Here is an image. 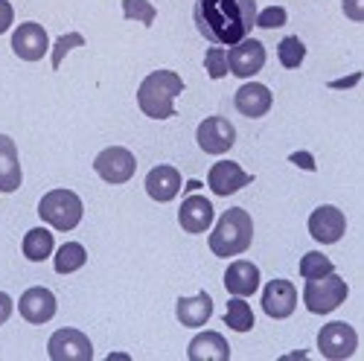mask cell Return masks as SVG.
<instances>
[{
	"mask_svg": "<svg viewBox=\"0 0 364 361\" xmlns=\"http://www.w3.org/2000/svg\"><path fill=\"white\" fill-rule=\"evenodd\" d=\"M198 33L219 47H233L257 26V0H196Z\"/></svg>",
	"mask_w": 364,
	"mask_h": 361,
	"instance_id": "cell-1",
	"label": "cell"
},
{
	"mask_svg": "<svg viewBox=\"0 0 364 361\" xmlns=\"http://www.w3.org/2000/svg\"><path fill=\"white\" fill-rule=\"evenodd\" d=\"M254 242V219L248 216V210L242 207H230L219 216L213 233H210L207 245L216 257L230 259L236 254H245Z\"/></svg>",
	"mask_w": 364,
	"mask_h": 361,
	"instance_id": "cell-2",
	"label": "cell"
},
{
	"mask_svg": "<svg viewBox=\"0 0 364 361\" xmlns=\"http://www.w3.org/2000/svg\"><path fill=\"white\" fill-rule=\"evenodd\" d=\"M184 94V79L175 70L149 73L137 87V105L149 119H169L175 117V97Z\"/></svg>",
	"mask_w": 364,
	"mask_h": 361,
	"instance_id": "cell-3",
	"label": "cell"
},
{
	"mask_svg": "<svg viewBox=\"0 0 364 361\" xmlns=\"http://www.w3.org/2000/svg\"><path fill=\"white\" fill-rule=\"evenodd\" d=\"M82 198L73 190H50L44 193V198L38 201V216L41 222H47L55 230H73L82 222Z\"/></svg>",
	"mask_w": 364,
	"mask_h": 361,
	"instance_id": "cell-4",
	"label": "cell"
},
{
	"mask_svg": "<svg viewBox=\"0 0 364 361\" xmlns=\"http://www.w3.org/2000/svg\"><path fill=\"white\" fill-rule=\"evenodd\" d=\"M347 294H350L347 280L332 271L326 277L306 280V286H303V306H306L312 315H329L344 303Z\"/></svg>",
	"mask_w": 364,
	"mask_h": 361,
	"instance_id": "cell-5",
	"label": "cell"
},
{
	"mask_svg": "<svg viewBox=\"0 0 364 361\" xmlns=\"http://www.w3.org/2000/svg\"><path fill=\"white\" fill-rule=\"evenodd\" d=\"M318 350L329 361H344L358 350V335L355 329L344 320H329L318 333Z\"/></svg>",
	"mask_w": 364,
	"mask_h": 361,
	"instance_id": "cell-6",
	"label": "cell"
},
{
	"mask_svg": "<svg viewBox=\"0 0 364 361\" xmlns=\"http://www.w3.org/2000/svg\"><path fill=\"white\" fill-rule=\"evenodd\" d=\"M47 355L53 361H90L94 358V344L82 329H55L47 341Z\"/></svg>",
	"mask_w": 364,
	"mask_h": 361,
	"instance_id": "cell-7",
	"label": "cell"
},
{
	"mask_svg": "<svg viewBox=\"0 0 364 361\" xmlns=\"http://www.w3.org/2000/svg\"><path fill=\"white\" fill-rule=\"evenodd\" d=\"M94 169L102 180H108V184H126V180H132V175L137 172V158L126 146H108L97 155Z\"/></svg>",
	"mask_w": 364,
	"mask_h": 361,
	"instance_id": "cell-8",
	"label": "cell"
},
{
	"mask_svg": "<svg viewBox=\"0 0 364 361\" xmlns=\"http://www.w3.org/2000/svg\"><path fill=\"white\" fill-rule=\"evenodd\" d=\"M198 149L207 155H225L230 152V146L236 143V126L225 117H207L196 131Z\"/></svg>",
	"mask_w": 364,
	"mask_h": 361,
	"instance_id": "cell-9",
	"label": "cell"
},
{
	"mask_svg": "<svg viewBox=\"0 0 364 361\" xmlns=\"http://www.w3.org/2000/svg\"><path fill=\"white\" fill-rule=\"evenodd\" d=\"M347 230V219L338 207H332V204H321L312 210V216H309V236L315 239V242L321 245H336L341 242V236Z\"/></svg>",
	"mask_w": 364,
	"mask_h": 361,
	"instance_id": "cell-10",
	"label": "cell"
},
{
	"mask_svg": "<svg viewBox=\"0 0 364 361\" xmlns=\"http://www.w3.org/2000/svg\"><path fill=\"white\" fill-rule=\"evenodd\" d=\"M228 68L239 79H251L265 68V47L257 38H245L230 47L228 53Z\"/></svg>",
	"mask_w": 364,
	"mask_h": 361,
	"instance_id": "cell-11",
	"label": "cell"
},
{
	"mask_svg": "<svg viewBox=\"0 0 364 361\" xmlns=\"http://www.w3.org/2000/svg\"><path fill=\"white\" fill-rule=\"evenodd\" d=\"M47 47H50V36H47V29L36 21L21 23L12 33V53L18 58H23V62H38V58H44Z\"/></svg>",
	"mask_w": 364,
	"mask_h": 361,
	"instance_id": "cell-12",
	"label": "cell"
},
{
	"mask_svg": "<svg viewBox=\"0 0 364 361\" xmlns=\"http://www.w3.org/2000/svg\"><path fill=\"white\" fill-rule=\"evenodd\" d=\"M251 180H254V175H248L236 161H219L207 172V184L213 195H233L242 187H248Z\"/></svg>",
	"mask_w": 364,
	"mask_h": 361,
	"instance_id": "cell-13",
	"label": "cell"
},
{
	"mask_svg": "<svg viewBox=\"0 0 364 361\" xmlns=\"http://www.w3.org/2000/svg\"><path fill=\"white\" fill-rule=\"evenodd\" d=\"M297 306V289L291 280H271L262 289V312L274 320H283L289 315H294Z\"/></svg>",
	"mask_w": 364,
	"mask_h": 361,
	"instance_id": "cell-14",
	"label": "cell"
},
{
	"mask_svg": "<svg viewBox=\"0 0 364 361\" xmlns=\"http://www.w3.org/2000/svg\"><path fill=\"white\" fill-rule=\"evenodd\" d=\"M18 309H21V318L26 323H47L55 318V294L44 286H33V289H26L18 300Z\"/></svg>",
	"mask_w": 364,
	"mask_h": 361,
	"instance_id": "cell-15",
	"label": "cell"
},
{
	"mask_svg": "<svg viewBox=\"0 0 364 361\" xmlns=\"http://www.w3.org/2000/svg\"><path fill=\"white\" fill-rule=\"evenodd\" d=\"M213 222H216L213 201L207 195H190V198H184V204L178 210V225L187 233H204Z\"/></svg>",
	"mask_w": 364,
	"mask_h": 361,
	"instance_id": "cell-16",
	"label": "cell"
},
{
	"mask_svg": "<svg viewBox=\"0 0 364 361\" xmlns=\"http://www.w3.org/2000/svg\"><path fill=\"white\" fill-rule=\"evenodd\" d=\"M233 105L242 117H248V119H259L271 111V105H274V97H271V90L259 82H248V85H242L236 90V97H233Z\"/></svg>",
	"mask_w": 364,
	"mask_h": 361,
	"instance_id": "cell-17",
	"label": "cell"
},
{
	"mask_svg": "<svg viewBox=\"0 0 364 361\" xmlns=\"http://www.w3.org/2000/svg\"><path fill=\"white\" fill-rule=\"evenodd\" d=\"M225 289H228V294L251 297L254 291H259V268L248 259L230 262V268L225 271Z\"/></svg>",
	"mask_w": 364,
	"mask_h": 361,
	"instance_id": "cell-18",
	"label": "cell"
},
{
	"mask_svg": "<svg viewBox=\"0 0 364 361\" xmlns=\"http://www.w3.org/2000/svg\"><path fill=\"white\" fill-rule=\"evenodd\" d=\"M175 315L184 326L198 329V326H204L210 320V315H213V297H210L207 291H198L193 297H178Z\"/></svg>",
	"mask_w": 364,
	"mask_h": 361,
	"instance_id": "cell-19",
	"label": "cell"
},
{
	"mask_svg": "<svg viewBox=\"0 0 364 361\" xmlns=\"http://www.w3.org/2000/svg\"><path fill=\"white\" fill-rule=\"evenodd\" d=\"M187 358L190 361H228L230 358V344L219 333H210V329H207V333H198L190 341Z\"/></svg>",
	"mask_w": 364,
	"mask_h": 361,
	"instance_id": "cell-20",
	"label": "cell"
},
{
	"mask_svg": "<svg viewBox=\"0 0 364 361\" xmlns=\"http://www.w3.org/2000/svg\"><path fill=\"white\" fill-rule=\"evenodd\" d=\"M178 190H181V172L175 166H169V163H161V166H155L146 175V193L155 201H161V204L172 201L178 195Z\"/></svg>",
	"mask_w": 364,
	"mask_h": 361,
	"instance_id": "cell-21",
	"label": "cell"
},
{
	"mask_svg": "<svg viewBox=\"0 0 364 361\" xmlns=\"http://www.w3.org/2000/svg\"><path fill=\"white\" fill-rule=\"evenodd\" d=\"M21 161H18V146L9 134H0V193H15L21 187Z\"/></svg>",
	"mask_w": 364,
	"mask_h": 361,
	"instance_id": "cell-22",
	"label": "cell"
},
{
	"mask_svg": "<svg viewBox=\"0 0 364 361\" xmlns=\"http://www.w3.org/2000/svg\"><path fill=\"white\" fill-rule=\"evenodd\" d=\"M53 248H55V242H53V233H50V230L33 227V230L23 233L21 251H23V257H26L29 262H44V259H50V257H53Z\"/></svg>",
	"mask_w": 364,
	"mask_h": 361,
	"instance_id": "cell-23",
	"label": "cell"
},
{
	"mask_svg": "<svg viewBox=\"0 0 364 361\" xmlns=\"http://www.w3.org/2000/svg\"><path fill=\"white\" fill-rule=\"evenodd\" d=\"M225 323L233 329V333H251V329H254V312H251V306H248L245 297L233 294V297L228 300Z\"/></svg>",
	"mask_w": 364,
	"mask_h": 361,
	"instance_id": "cell-24",
	"label": "cell"
},
{
	"mask_svg": "<svg viewBox=\"0 0 364 361\" xmlns=\"http://www.w3.org/2000/svg\"><path fill=\"white\" fill-rule=\"evenodd\" d=\"M87 262V251L82 242H68L55 251V271L58 274H73Z\"/></svg>",
	"mask_w": 364,
	"mask_h": 361,
	"instance_id": "cell-25",
	"label": "cell"
},
{
	"mask_svg": "<svg viewBox=\"0 0 364 361\" xmlns=\"http://www.w3.org/2000/svg\"><path fill=\"white\" fill-rule=\"evenodd\" d=\"M300 277H306V280H315V277H326V274H332V262H329V257H323L321 251H309V254H303L300 257Z\"/></svg>",
	"mask_w": 364,
	"mask_h": 361,
	"instance_id": "cell-26",
	"label": "cell"
},
{
	"mask_svg": "<svg viewBox=\"0 0 364 361\" xmlns=\"http://www.w3.org/2000/svg\"><path fill=\"white\" fill-rule=\"evenodd\" d=\"M277 55L286 70H297L303 65V58H306V47H303V41L297 36H286L277 47Z\"/></svg>",
	"mask_w": 364,
	"mask_h": 361,
	"instance_id": "cell-27",
	"label": "cell"
},
{
	"mask_svg": "<svg viewBox=\"0 0 364 361\" xmlns=\"http://www.w3.org/2000/svg\"><path fill=\"white\" fill-rule=\"evenodd\" d=\"M204 70H207L210 79H225V76L230 73V68H228V53H225L219 44H213V47L204 53Z\"/></svg>",
	"mask_w": 364,
	"mask_h": 361,
	"instance_id": "cell-28",
	"label": "cell"
},
{
	"mask_svg": "<svg viewBox=\"0 0 364 361\" xmlns=\"http://www.w3.org/2000/svg\"><path fill=\"white\" fill-rule=\"evenodd\" d=\"M123 15L129 21H140L143 26H151L158 18V9L149 4V0H123Z\"/></svg>",
	"mask_w": 364,
	"mask_h": 361,
	"instance_id": "cell-29",
	"label": "cell"
},
{
	"mask_svg": "<svg viewBox=\"0 0 364 361\" xmlns=\"http://www.w3.org/2000/svg\"><path fill=\"white\" fill-rule=\"evenodd\" d=\"M82 44H85V36H79V33H68V36L58 38V44H55V50H53V70L62 68L65 55H68L73 47H82Z\"/></svg>",
	"mask_w": 364,
	"mask_h": 361,
	"instance_id": "cell-30",
	"label": "cell"
},
{
	"mask_svg": "<svg viewBox=\"0 0 364 361\" xmlns=\"http://www.w3.org/2000/svg\"><path fill=\"white\" fill-rule=\"evenodd\" d=\"M289 15L283 6H268L262 12H257V26L259 29H277V26H286Z\"/></svg>",
	"mask_w": 364,
	"mask_h": 361,
	"instance_id": "cell-31",
	"label": "cell"
},
{
	"mask_svg": "<svg viewBox=\"0 0 364 361\" xmlns=\"http://www.w3.org/2000/svg\"><path fill=\"white\" fill-rule=\"evenodd\" d=\"M341 9L350 21L364 23V0H341Z\"/></svg>",
	"mask_w": 364,
	"mask_h": 361,
	"instance_id": "cell-32",
	"label": "cell"
},
{
	"mask_svg": "<svg viewBox=\"0 0 364 361\" xmlns=\"http://www.w3.org/2000/svg\"><path fill=\"white\" fill-rule=\"evenodd\" d=\"M15 21V12H12V4L9 0H0V36L9 33V26Z\"/></svg>",
	"mask_w": 364,
	"mask_h": 361,
	"instance_id": "cell-33",
	"label": "cell"
},
{
	"mask_svg": "<svg viewBox=\"0 0 364 361\" xmlns=\"http://www.w3.org/2000/svg\"><path fill=\"white\" fill-rule=\"evenodd\" d=\"M12 315V297L6 291H0V323H6Z\"/></svg>",
	"mask_w": 364,
	"mask_h": 361,
	"instance_id": "cell-34",
	"label": "cell"
}]
</instances>
